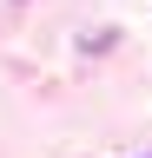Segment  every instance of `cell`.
I'll return each mask as SVG.
<instances>
[{"mask_svg":"<svg viewBox=\"0 0 152 158\" xmlns=\"http://www.w3.org/2000/svg\"><path fill=\"white\" fill-rule=\"evenodd\" d=\"M13 7H27V0H13Z\"/></svg>","mask_w":152,"mask_h":158,"instance_id":"cell-1","label":"cell"},{"mask_svg":"<svg viewBox=\"0 0 152 158\" xmlns=\"http://www.w3.org/2000/svg\"><path fill=\"white\" fill-rule=\"evenodd\" d=\"M145 158H152V152H145Z\"/></svg>","mask_w":152,"mask_h":158,"instance_id":"cell-2","label":"cell"}]
</instances>
